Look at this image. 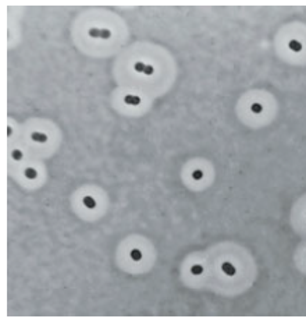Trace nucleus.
<instances>
[{
	"instance_id": "obj_1",
	"label": "nucleus",
	"mask_w": 306,
	"mask_h": 322,
	"mask_svg": "<svg viewBox=\"0 0 306 322\" xmlns=\"http://www.w3.org/2000/svg\"><path fill=\"white\" fill-rule=\"evenodd\" d=\"M89 36L99 39H109L111 36V32L107 28H91L89 29Z\"/></svg>"
},
{
	"instance_id": "obj_2",
	"label": "nucleus",
	"mask_w": 306,
	"mask_h": 322,
	"mask_svg": "<svg viewBox=\"0 0 306 322\" xmlns=\"http://www.w3.org/2000/svg\"><path fill=\"white\" fill-rule=\"evenodd\" d=\"M134 68H135L136 73H142V74H145V76H152V74L155 73L153 66L142 63V61H136V63L134 64Z\"/></svg>"
},
{
	"instance_id": "obj_3",
	"label": "nucleus",
	"mask_w": 306,
	"mask_h": 322,
	"mask_svg": "<svg viewBox=\"0 0 306 322\" xmlns=\"http://www.w3.org/2000/svg\"><path fill=\"white\" fill-rule=\"evenodd\" d=\"M221 271L224 272L227 276H234L235 273H237V269H235V266H234L231 262H223V265H221Z\"/></svg>"
},
{
	"instance_id": "obj_4",
	"label": "nucleus",
	"mask_w": 306,
	"mask_h": 322,
	"mask_svg": "<svg viewBox=\"0 0 306 322\" xmlns=\"http://www.w3.org/2000/svg\"><path fill=\"white\" fill-rule=\"evenodd\" d=\"M124 102L127 105H129V106H138L141 103V98H139L138 95H125L124 96Z\"/></svg>"
},
{
	"instance_id": "obj_5",
	"label": "nucleus",
	"mask_w": 306,
	"mask_h": 322,
	"mask_svg": "<svg viewBox=\"0 0 306 322\" xmlns=\"http://www.w3.org/2000/svg\"><path fill=\"white\" fill-rule=\"evenodd\" d=\"M31 138L34 139L35 142H41V144H45V142L48 141V135L43 133H39V131H34L31 135Z\"/></svg>"
},
{
	"instance_id": "obj_6",
	"label": "nucleus",
	"mask_w": 306,
	"mask_h": 322,
	"mask_svg": "<svg viewBox=\"0 0 306 322\" xmlns=\"http://www.w3.org/2000/svg\"><path fill=\"white\" fill-rule=\"evenodd\" d=\"M82 204H84L88 209H93L96 206V201L92 198V197H89V195H86V197L82 198Z\"/></svg>"
},
{
	"instance_id": "obj_7",
	"label": "nucleus",
	"mask_w": 306,
	"mask_h": 322,
	"mask_svg": "<svg viewBox=\"0 0 306 322\" xmlns=\"http://www.w3.org/2000/svg\"><path fill=\"white\" fill-rule=\"evenodd\" d=\"M288 46H290V49H291L292 52H301V50H302V43H301L299 41H297V39H292V41H290Z\"/></svg>"
},
{
	"instance_id": "obj_8",
	"label": "nucleus",
	"mask_w": 306,
	"mask_h": 322,
	"mask_svg": "<svg viewBox=\"0 0 306 322\" xmlns=\"http://www.w3.org/2000/svg\"><path fill=\"white\" fill-rule=\"evenodd\" d=\"M24 174H25V177H27V179H29V180H34V179L38 177V172L35 170L34 168H27L25 172H24Z\"/></svg>"
},
{
	"instance_id": "obj_9",
	"label": "nucleus",
	"mask_w": 306,
	"mask_h": 322,
	"mask_svg": "<svg viewBox=\"0 0 306 322\" xmlns=\"http://www.w3.org/2000/svg\"><path fill=\"white\" fill-rule=\"evenodd\" d=\"M129 255H131V258H132L134 261H141V259H142V253H141L138 248H134L132 251L129 253Z\"/></svg>"
},
{
	"instance_id": "obj_10",
	"label": "nucleus",
	"mask_w": 306,
	"mask_h": 322,
	"mask_svg": "<svg viewBox=\"0 0 306 322\" xmlns=\"http://www.w3.org/2000/svg\"><path fill=\"white\" fill-rule=\"evenodd\" d=\"M191 273H192V275H202V273H203V266L199 265V264L192 265V268H191Z\"/></svg>"
},
{
	"instance_id": "obj_11",
	"label": "nucleus",
	"mask_w": 306,
	"mask_h": 322,
	"mask_svg": "<svg viewBox=\"0 0 306 322\" xmlns=\"http://www.w3.org/2000/svg\"><path fill=\"white\" fill-rule=\"evenodd\" d=\"M250 110H252V113H255V114H259V113H262V110H263V106L260 103H252V106H250Z\"/></svg>"
},
{
	"instance_id": "obj_12",
	"label": "nucleus",
	"mask_w": 306,
	"mask_h": 322,
	"mask_svg": "<svg viewBox=\"0 0 306 322\" xmlns=\"http://www.w3.org/2000/svg\"><path fill=\"white\" fill-rule=\"evenodd\" d=\"M11 156H13L14 161H21V158H22V152L20 151V149H14V151H11Z\"/></svg>"
},
{
	"instance_id": "obj_13",
	"label": "nucleus",
	"mask_w": 306,
	"mask_h": 322,
	"mask_svg": "<svg viewBox=\"0 0 306 322\" xmlns=\"http://www.w3.org/2000/svg\"><path fill=\"white\" fill-rule=\"evenodd\" d=\"M192 177H193V180H202V179H203V172L199 170V169H196V170H193Z\"/></svg>"
},
{
	"instance_id": "obj_14",
	"label": "nucleus",
	"mask_w": 306,
	"mask_h": 322,
	"mask_svg": "<svg viewBox=\"0 0 306 322\" xmlns=\"http://www.w3.org/2000/svg\"><path fill=\"white\" fill-rule=\"evenodd\" d=\"M11 133H13V130L10 128V127H7V135H11Z\"/></svg>"
}]
</instances>
